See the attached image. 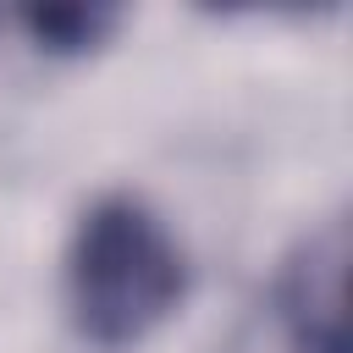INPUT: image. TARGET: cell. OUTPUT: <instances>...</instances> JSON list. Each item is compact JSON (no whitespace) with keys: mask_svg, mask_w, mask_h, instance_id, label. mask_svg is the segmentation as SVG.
<instances>
[{"mask_svg":"<svg viewBox=\"0 0 353 353\" xmlns=\"http://www.w3.org/2000/svg\"><path fill=\"white\" fill-rule=\"evenodd\" d=\"M188 298V254L138 193H99L66 243V314L99 353L143 347Z\"/></svg>","mask_w":353,"mask_h":353,"instance_id":"cell-1","label":"cell"},{"mask_svg":"<svg viewBox=\"0 0 353 353\" xmlns=\"http://www.w3.org/2000/svg\"><path fill=\"white\" fill-rule=\"evenodd\" d=\"M347 221L331 215L309 226L276 265L265 314L287 331L298 353H347Z\"/></svg>","mask_w":353,"mask_h":353,"instance_id":"cell-2","label":"cell"},{"mask_svg":"<svg viewBox=\"0 0 353 353\" xmlns=\"http://www.w3.org/2000/svg\"><path fill=\"white\" fill-rule=\"evenodd\" d=\"M17 22H22V33H28L44 55L77 61V55L105 50L127 17H121L116 6H22Z\"/></svg>","mask_w":353,"mask_h":353,"instance_id":"cell-3","label":"cell"},{"mask_svg":"<svg viewBox=\"0 0 353 353\" xmlns=\"http://www.w3.org/2000/svg\"><path fill=\"white\" fill-rule=\"evenodd\" d=\"M215 353H298V347L287 342V331H281V325L265 314V303H259V309H254V314H248Z\"/></svg>","mask_w":353,"mask_h":353,"instance_id":"cell-4","label":"cell"}]
</instances>
